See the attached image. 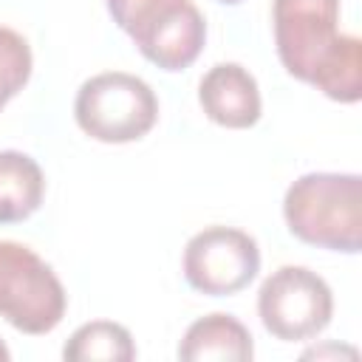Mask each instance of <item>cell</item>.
I'll return each instance as SVG.
<instances>
[{
  "instance_id": "cell-11",
  "label": "cell",
  "mask_w": 362,
  "mask_h": 362,
  "mask_svg": "<svg viewBox=\"0 0 362 362\" xmlns=\"http://www.w3.org/2000/svg\"><path fill=\"white\" fill-rule=\"evenodd\" d=\"M65 362H130L136 359V345L133 337L124 325L110 322V320H93L79 325L65 348H62Z\"/></svg>"
},
{
  "instance_id": "cell-7",
  "label": "cell",
  "mask_w": 362,
  "mask_h": 362,
  "mask_svg": "<svg viewBox=\"0 0 362 362\" xmlns=\"http://www.w3.org/2000/svg\"><path fill=\"white\" fill-rule=\"evenodd\" d=\"M130 40L153 65L184 71L204 51L206 23L192 0H167L130 31Z\"/></svg>"
},
{
  "instance_id": "cell-5",
  "label": "cell",
  "mask_w": 362,
  "mask_h": 362,
  "mask_svg": "<svg viewBox=\"0 0 362 362\" xmlns=\"http://www.w3.org/2000/svg\"><path fill=\"white\" fill-rule=\"evenodd\" d=\"M257 314L263 328L283 342L311 339L331 322L334 294L317 272L280 266L257 291Z\"/></svg>"
},
{
  "instance_id": "cell-15",
  "label": "cell",
  "mask_w": 362,
  "mask_h": 362,
  "mask_svg": "<svg viewBox=\"0 0 362 362\" xmlns=\"http://www.w3.org/2000/svg\"><path fill=\"white\" fill-rule=\"evenodd\" d=\"M8 359H11V354H8V348L0 342V362H8Z\"/></svg>"
},
{
  "instance_id": "cell-13",
  "label": "cell",
  "mask_w": 362,
  "mask_h": 362,
  "mask_svg": "<svg viewBox=\"0 0 362 362\" xmlns=\"http://www.w3.org/2000/svg\"><path fill=\"white\" fill-rule=\"evenodd\" d=\"M107 3V11H110V17H113V23L124 31V34H130L136 25H141L161 3H167V0H105Z\"/></svg>"
},
{
  "instance_id": "cell-6",
  "label": "cell",
  "mask_w": 362,
  "mask_h": 362,
  "mask_svg": "<svg viewBox=\"0 0 362 362\" xmlns=\"http://www.w3.org/2000/svg\"><path fill=\"white\" fill-rule=\"evenodd\" d=\"M187 283L209 297L243 291L260 272V249L252 235L235 226H206L184 246Z\"/></svg>"
},
{
  "instance_id": "cell-14",
  "label": "cell",
  "mask_w": 362,
  "mask_h": 362,
  "mask_svg": "<svg viewBox=\"0 0 362 362\" xmlns=\"http://www.w3.org/2000/svg\"><path fill=\"white\" fill-rule=\"evenodd\" d=\"M351 356L356 359V351L354 348H345V345H322V348H311L303 354V359H322V356Z\"/></svg>"
},
{
  "instance_id": "cell-12",
  "label": "cell",
  "mask_w": 362,
  "mask_h": 362,
  "mask_svg": "<svg viewBox=\"0 0 362 362\" xmlns=\"http://www.w3.org/2000/svg\"><path fill=\"white\" fill-rule=\"evenodd\" d=\"M31 76V48L23 34L0 25V107L14 99Z\"/></svg>"
},
{
  "instance_id": "cell-2",
  "label": "cell",
  "mask_w": 362,
  "mask_h": 362,
  "mask_svg": "<svg viewBox=\"0 0 362 362\" xmlns=\"http://www.w3.org/2000/svg\"><path fill=\"white\" fill-rule=\"evenodd\" d=\"M283 218L303 243L356 255L362 246V178L356 173L300 175L286 189Z\"/></svg>"
},
{
  "instance_id": "cell-4",
  "label": "cell",
  "mask_w": 362,
  "mask_h": 362,
  "mask_svg": "<svg viewBox=\"0 0 362 362\" xmlns=\"http://www.w3.org/2000/svg\"><path fill=\"white\" fill-rule=\"evenodd\" d=\"M65 305V288L40 255L17 240H0V317L40 337L62 322Z\"/></svg>"
},
{
  "instance_id": "cell-10",
  "label": "cell",
  "mask_w": 362,
  "mask_h": 362,
  "mask_svg": "<svg viewBox=\"0 0 362 362\" xmlns=\"http://www.w3.org/2000/svg\"><path fill=\"white\" fill-rule=\"evenodd\" d=\"M45 195L40 164L20 150H0V223H17L34 215Z\"/></svg>"
},
{
  "instance_id": "cell-16",
  "label": "cell",
  "mask_w": 362,
  "mask_h": 362,
  "mask_svg": "<svg viewBox=\"0 0 362 362\" xmlns=\"http://www.w3.org/2000/svg\"><path fill=\"white\" fill-rule=\"evenodd\" d=\"M218 3H226V6H238V3H243V0H218Z\"/></svg>"
},
{
  "instance_id": "cell-3",
  "label": "cell",
  "mask_w": 362,
  "mask_h": 362,
  "mask_svg": "<svg viewBox=\"0 0 362 362\" xmlns=\"http://www.w3.org/2000/svg\"><path fill=\"white\" fill-rule=\"evenodd\" d=\"M74 116L90 139L124 144L153 130L158 119V99L144 79L124 71H105L82 82Z\"/></svg>"
},
{
  "instance_id": "cell-8",
  "label": "cell",
  "mask_w": 362,
  "mask_h": 362,
  "mask_svg": "<svg viewBox=\"0 0 362 362\" xmlns=\"http://www.w3.org/2000/svg\"><path fill=\"white\" fill-rule=\"evenodd\" d=\"M198 102L204 113L221 127L243 130L260 119V88L255 76L238 62L212 65L198 85Z\"/></svg>"
},
{
  "instance_id": "cell-9",
  "label": "cell",
  "mask_w": 362,
  "mask_h": 362,
  "mask_svg": "<svg viewBox=\"0 0 362 362\" xmlns=\"http://www.w3.org/2000/svg\"><path fill=\"white\" fill-rule=\"evenodd\" d=\"M252 356H255V342L249 328L223 311L195 320L178 345V359L184 362H209V359L246 362Z\"/></svg>"
},
{
  "instance_id": "cell-1",
  "label": "cell",
  "mask_w": 362,
  "mask_h": 362,
  "mask_svg": "<svg viewBox=\"0 0 362 362\" xmlns=\"http://www.w3.org/2000/svg\"><path fill=\"white\" fill-rule=\"evenodd\" d=\"M274 45L283 68L322 90L328 99L354 105L362 96V42L339 34V0H274Z\"/></svg>"
}]
</instances>
